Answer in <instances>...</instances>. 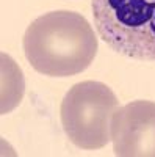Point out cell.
<instances>
[{"mask_svg": "<svg viewBox=\"0 0 155 157\" xmlns=\"http://www.w3.org/2000/svg\"><path fill=\"white\" fill-rule=\"evenodd\" d=\"M24 52L35 71L49 77H71L93 63L97 38L79 13L52 11L28 25Z\"/></svg>", "mask_w": 155, "mask_h": 157, "instance_id": "1", "label": "cell"}, {"mask_svg": "<svg viewBox=\"0 0 155 157\" xmlns=\"http://www.w3.org/2000/svg\"><path fill=\"white\" fill-rule=\"evenodd\" d=\"M99 36L114 52L155 61V0H91Z\"/></svg>", "mask_w": 155, "mask_h": 157, "instance_id": "2", "label": "cell"}, {"mask_svg": "<svg viewBox=\"0 0 155 157\" xmlns=\"http://www.w3.org/2000/svg\"><path fill=\"white\" fill-rule=\"evenodd\" d=\"M119 109L113 90L94 80L75 83L61 102L64 134L77 148L100 149L111 140V120Z\"/></svg>", "mask_w": 155, "mask_h": 157, "instance_id": "3", "label": "cell"}, {"mask_svg": "<svg viewBox=\"0 0 155 157\" xmlns=\"http://www.w3.org/2000/svg\"><path fill=\"white\" fill-rule=\"evenodd\" d=\"M114 155L155 157V102L133 101L119 107L111 120Z\"/></svg>", "mask_w": 155, "mask_h": 157, "instance_id": "4", "label": "cell"}]
</instances>
